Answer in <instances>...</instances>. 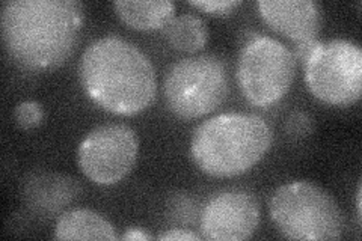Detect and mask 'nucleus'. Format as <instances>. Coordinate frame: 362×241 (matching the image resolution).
Returning a JSON list of instances; mask_svg holds the SVG:
<instances>
[{
    "label": "nucleus",
    "mask_w": 362,
    "mask_h": 241,
    "mask_svg": "<svg viewBox=\"0 0 362 241\" xmlns=\"http://www.w3.org/2000/svg\"><path fill=\"white\" fill-rule=\"evenodd\" d=\"M56 240H118L117 229L97 211L74 208L61 214L54 225Z\"/></svg>",
    "instance_id": "obj_11"
},
{
    "label": "nucleus",
    "mask_w": 362,
    "mask_h": 241,
    "mask_svg": "<svg viewBox=\"0 0 362 241\" xmlns=\"http://www.w3.org/2000/svg\"><path fill=\"white\" fill-rule=\"evenodd\" d=\"M269 213L278 231L290 240H338L344 231V214L338 202L307 180L278 187L270 198Z\"/></svg>",
    "instance_id": "obj_4"
},
{
    "label": "nucleus",
    "mask_w": 362,
    "mask_h": 241,
    "mask_svg": "<svg viewBox=\"0 0 362 241\" xmlns=\"http://www.w3.org/2000/svg\"><path fill=\"white\" fill-rule=\"evenodd\" d=\"M230 93L228 70L216 54H195L169 68L163 95L168 109L180 119H198L223 105Z\"/></svg>",
    "instance_id": "obj_5"
},
{
    "label": "nucleus",
    "mask_w": 362,
    "mask_h": 241,
    "mask_svg": "<svg viewBox=\"0 0 362 241\" xmlns=\"http://www.w3.org/2000/svg\"><path fill=\"white\" fill-rule=\"evenodd\" d=\"M78 78L97 106L121 117L148 109L157 94V76L150 57L117 35L97 38L78 61Z\"/></svg>",
    "instance_id": "obj_2"
},
{
    "label": "nucleus",
    "mask_w": 362,
    "mask_h": 241,
    "mask_svg": "<svg viewBox=\"0 0 362 241\" xmlns=\"http://www.w3.org/2000/svg\"><path fill=\"white\" fill-rule=\"evenodd\" d=\"M274 142L266 119L252 113L230 112L201 122L190 137V157L204 174L233 178L246 174Z\"/></svg>",
    "instance_id": "obj_3"
},
{
    "label": "nucleus",
    "mask_w": 362,
    "mask_h": 241,
    "mask_svg": "<svg viewBox=\"0 0 362 241\" xmlns=\"http://www.w3.org/2000/svg\"><path fill=\"white\" fill-rule=\"evenodd\" d=\"M44 110L38 101L28 100L23 101L14 110V119L17 125L23 130H32L37 129L42 122Z\"/></svg>",
    "instance_id": "obj_14"
},
{
    "label": "nucleus",
    "mask_w": 362,
    "mask_h": 241,
    "mask_svg": "<svg viewBox=\"0 0 362 241\" xmlns=\"http://www.w3.org/2000/svg\"><path fill=\"white\" fill-rule=\"evenodd\" d=\"M257 6L266 25L294 44L319 40L323 16L314 0H259Z\"/></svg>",
    "instance_id": "obj_10"
},
{
    "label": "nucleus",
    "mask_w": 362,
    "mask_h": 241,
    "mask_svg": "<svg viewBox=\"0 0 362 241\" xmlns=\"http://www.w3.org/2000/svg\"><path fill=\"white\" fill-rule=\"evenodd\" d=\"M262 221V208L254 194L245 190H225L202 206L199 228L202 237L218 241H242L254 235Z\"/></svg>",
    "instance_id": "obj_9"
},
{
    "label": "nucleus",
    "mask_w": 362,
    "mask_h": 241,
    "mask_svg": "<svg viewBox=\"0 0 362 241\" xmlns=\"http://www.w3.org/2000/svg\"><path fill=\"white\" fill-rule=\"evenodd\" d=\"M298 61L281 41L254 33L243 44L237 61V80L245 98L257 107L276 105L290 90Z\"/></svg>",
    "instance_id": "obj_6"
},
{
    "label": "nucleus",
    "mask_w": 362,
    "mask_h": 241,
    "mask_svg": "<svg viewBox=\"0 0 362 241\" xmlns=\"http://www.w3.org/2000/svg\"><path fill=\"white\" fill-rule=\"evenodd\" d=\"M139 154V137L126 124L110 122L90 130L78 145L77 163L98 186H113L126 178Z\"/></svg>",
    "instance_id": "obj_8"
},
{
    "label": "nucleus",
    "mask_w": 362,
    "mask_h": 241,
    "mask_svg": "<svg viewBox=\"0 0 362 241\" xmlns=\"http://www.w3.org/2000/svg\"><path fill=\"white\" fill-rule=\"evenodd\" d=\"M113 9L121 21L136 30H162L175 16L171 0H117Z\"/></svg>",
    "instance_id": "obj_12"
},
{
    "label": "nucleus",
    "mask_w": 362,
    "mask_h": 241,
    "mask_svg": "<svg viewBox=\"0 0 362 241\" xmlns=\"http://www.w3.org/2000/svg\"><path fill=\"white\" fill-rule=\"evenodd\" d=\"M158 240H163V241H173V240H183V241H199L201 237L186 231V229H171V231H166L163 234L158 235Z\"/></svg>",
    "instance_id": "obj_16"
},
{
    "label": "nucleus",
    "mask_w": 362,
    "mask_h": 241,
    "mask_svg": "<svg viewBox=\"0 0 362 241\" xmlns=\"http://www.w3.org/2000/svg\"><path fill=\"white\" fill-rule=\"evenodd\" d=\"M83 17L77 0H8L0 17L5 50L23 70H54L74 53Z\"/></svg>",
    "instance_id": "obj_1"
},
{
    "label": "nucleus",
    "mask_w": 362,
    "mask_h": 241,
    "mask_svg": "<svg viewBox=\"0 0 362 241\" xmlns=\"http://www.w3.org/2000/svg\"><path fill=\"white\" fill-rule=\"evenodd\" d=\"M361 186L358 187V194H356V208H358V221L361 223Z\"/></svg>",
    "instance_id": "obj_18"
},
{
    "label": "nucleus",
    "mask_w": 362,
    "mask_h": 241,
    "mask_svg": "<svg viewBox=\"0 0 362 241\" xmlns=\"http://www.w3.org/2000/svg\"><path fill=\"white\" fill-rule=\"evenodd\" d=\"M162 33L171 47L185 53H195L209 41L206 21L194 13L174 16L163 26Z\"/></svg>",
    "instance_id": "obj_13"
},
{
    "label": "nucleus",
    "mask_w": 362,
    "mask_h": 241,
    "mask_svg": "<svg viewBox=\"0 0 362 241\" xmlns=\"http://www.w3.org/2000/svg\"><path fill=\"white\" fill-rule=\"evenodd\" d=\"M154 237L148 233H145L141 228H129L126 233L121 235V240H129V241H145V240H153Z\"/></svg>",
    "instance_id": "obj_17"
},
{
    "label": "nucleus",
    "mask_w": 362,
    "mask_h": 241,
    "mask_svg": "<svg viewBox=\"0 0 362 241\" xmlns=\"http://www.w3.org/2000/svg\"><path fill=\"white\" fill-rule=\"evenodd\" d=\"M305 83L325 105L352 106L362 94V49L354 41H320L303 64Z\"/></svg>",
    "instance_id": "obj_7"
},
{
    "label": "nucleus",
    "mask_w": 362,
    "mask_h": 241,
    "mask_svg": "<svg viewBox=\"0 0 362 241\" xmlns=\"http://www.w3.org/2000/svg\"><path fill=\"white\" fill-rule=\"evenodd\" d=\"M189 5L202 11L210 16H228L233 11L240 6L239 0H190Z\"/></svg>",
    "instance_id": "obj_15"
}]
</instances>
